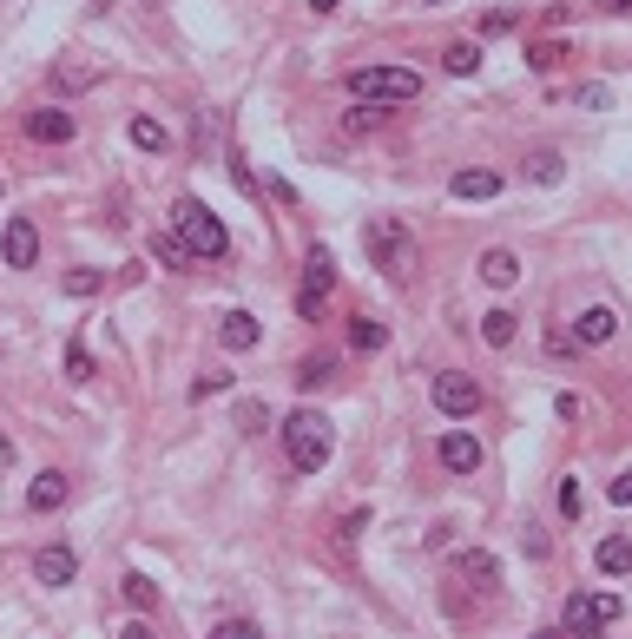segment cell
Segmentation results:
<instances>
[{"mask_svg":"<svg viewBox=\"0 0 632 639\" xmlns=\"http://www.w3.org/2000/svg\"><path fill=\"white\" fill-rule=\"evenodd\" d=\"M284 448H290V468H297V475H316V468L336 455V435H330V422L316 416V409H290Z\"/></svg>","mask_w":632,"mask_h":639,"instance_id":"obj_1","label":"cell"},{"mask_svg":"<svg viewBox=\"0 0 632 639\" xmlns=\"http://www.w3.org/2000/svg\"><path fill=\"white\" fill-rule=\"evenodd\" d=\"M363 251H369V264H376V271L395 277V284H409V277H415V238L402 231V218H376V224L363 231Z\"/></svg>","mask_w":632,"mask_h":639,"instance_id":"obj_2","label":"cell"},{"mask_svg":"<svg viewBox=\"0 0 632 639\" xmlns=\"http://www.w3.org/2000/svg\"><path fill=\"white\" fill-rule=\"evenodd\" d=\"M172 231L191 244V257H224V251H231L224 218H211V205H198V198H178V205H172Z\"/></svg>","mask_w":632,"mask_h":639,"instance_id":"obj_3","label":"cell"},{"mask_svg":"<svg viewBox=\"0 0 632 639\" xmlns=\"http://www.w3.org/2000/svg\"><path fill=\"white\" fill-rule=\"evenodd\" d=\"M349 93L363 99V106H402V99L422 93V80H415L409 66H356L349 73Z\"/></svg>","mask_w":632,"mask_h":639,"instance_id":"obj_4","label":"cell"},{"mask_svg":"<svg viewBox=\"0 0 632 639\" xmlns=\"http://www.w3.org/2000/svg\"><path fill=\"white\" fill-rule=\"evenodd\" d=\"M613 620H619V593H573L560 633H567V639H600Z\"/></svg>","mask_w":632,"mask_h":639,"instance_id":"obj_5","label":"cell"},{"mask_svg":"<svg viewBox=\"0 0 632 639\" xmlns=\"http://www.w3.org/2000/svg\"><path fill=\"white\" fill-rule=\"evenodd\" d=\"M435 409H442L448 422H468L474 409H481V383L461 376V369H442V376H435Z\"/></svg>","mask_w":632,"mask_h":639,"instance_id":"obj_6","label":"cell"},{"mask_svg":"<svg viewBox=\"0 0 632 639\" xmlns=\"http://www.w3.org/2000/svg\"><path fill=\"white\" fill-rule=\"evenodd\" d=\"M0 257H7V271H33V257H40V231L27 218H7L0 231Z\"/></svg>","mask_w":632,"mask_h":639,"instance_id":"obj_7","label":"cell"},{"mask_svg":"<svg viewBox=\"0 0 632 639\" xmlns=\"http://www.w3.org/2000/svg\"><path fill=\"white\" fill-rule=\"evenodd\" d=\"M79 132V119L66 106H40V112H27V139L33 145H66Z\"/></svg>","mask_w":632,"mask_h":639,"instance_id":"obj_8","label":"cell"},{"mask_svg":"<svg viewBox=\"0 0 632 639\" xmlns=\"http://www.w3.org/2000/svg\"><path fill=\"white\" fill-rule=\"evenodd\" d=\"M619 336V310L613 304H586L580 317H573V343H593V350H600V343H613Z\"/></svg>","mask_w":632,"mask_h":639,"instance_id":"obj_9","label":"cell"},{"mask_svg":"<svg viewBox=\"0 0 632 639\" xmlns=\"http://www.w3.org/2000/svg\"><path fill=\"white\" fill-rule=\"evenodd\" d=\"M73 574H79L73 547H40V554H33V580H40V587H73Z\"/></svg>","mask_w":632,"mask_h":639,"instance_id":"obj_10","label":"cell"},{"mask_svg":"<svg viewBox=\"0 0 632 639\" xmlns=\"http://www.w3.org/2000/svg\"><path fill=\"white\" fill-rule=\"evenodd\" d=\"M66 495H73V481H66L60 468H40V475H33V488H27V508H33V514H53V508H66Z\"/></svg>","mask_w":632,"mask_h":639,"instance_id":"obj_11","label":"cell"},{"mask_svg":"<svg viewBox=\"0 0 632 639\" xmlns=\"http://www.w3.org/2000/svg\"><path fill=\"white\" fill-rule=\"evenodd\" d=\"M442 468L448 475H474V468H481V442H474L468 429H448L442 435Z\"/></svg>","mask_w":632,"mask_h":639,"instance_id":"obj_12","label":"cell"},{"mask_svg":"<svg viewBox=\"0 0 632 639\" xmlns=\"http://www.w3.org/2000/svg\"><path fill=\"white\" fill-rule=\"evenodd\" d=\"M448 192H455V198H468V205H474V198L488 205V198L501 192V172H488V165H481V172H474V165H461V172L448 178Z\"/></svg>","mask_w":632,"mask_h":639,"instance_id":"obj_13","label":"cell"},{"mask_svg":"<svg viewBox=\"0 0 632 639\" xmlns=\"http://www.w3.org/2000/svg\"><path fill=\"white\" fill-rule=\"evenodd\" d=\"M303 290H316V297L336 290V257L323 251V244H310V257H303Z\"/></svg>","mask_w":632,"mask_h":639,"instance_id":"obj_14","label":"cell"},{"mask_svg":"<svg viewBox=\"0 0 632 639\" xmlns=\"http://www.w3.org/2000/svg\"><path fill=\"white\" fill-rule=\"evenodd\" d=\"M218 336H224V350H257V343H264V330H257L251 310H231V317L218 323Z\"/></svg>","mask_w":632,"mask_h":639,"instance_id":"obj_15","label":"cell"},{"mask_svg":"<svg viewBox=\"0 0 632 639\" xmlns=\"http://www.w3.org/2000/svg\"><path fill=\"white\" fill-rule=\"evenodd\" d=\"M514 277H521V257H514V251H488V257H481V284L507 290Z\"/></svg>","mask_w":632,"mask_h":639,"instance_id":"obj_16","label":"cell"},{"mask_svg":"<svg viewBox=\"0 0 632 639\" xmlns=\"http://www.w3.org/2000/svg\"><path fill=\"white\" fill-rule=\"evenodd\" d=\"M152 264H165V271H185V264H191V244L178 238V231H158V238H152Z\"/></svg>","mask_w":632,"mask_h":639,"instance_id":"obj_17","label":"cell"},{"mask_svg":"<svg viewBox=\"0 0 632 639\" xmlns=\"http://www.w3.org/2000/svg\"><path fill=\"white\" fill-rule=\"evenodd\" d=\"M442 66L455 73V80H468L474 66H481V40H448V47H442Z\"/></svg>","mask_w":632,"mask_h":639,"instance_id":"obj_18","label":"cell"},{"mask_svg":"<svg viewBox=\"0 0 632 639\" xmlns=\"http://www.w3.org/2000/svg\"><path fill=\"white\" fill-rule=\"evenodd\" d=\"M593 560H600V574H632V541L626 534H606Z\"/></svg>","mask_w":632,"mask_h":639,"instance_id":"obj_19","label":"cell"},{"mask_svg":"<svg viewBox=\"0 0 632 639\" xmlns=\"http://www.w3.org/2000/svg\"><path fill=\"white\" fill-rule=\"evenodd\" d=\"M389 343V323H376V317H349V350H382Z\"/></svg>","mask_w":632,"mask_h":639,"instance_id":"obj_20","label":"cell"},{"mask_svg":"<svg viewBox=\"0 0 632 639\" xmlns=\"http://www.w3.org/2000/svg\"><path fill=\"white\" fill-rule=\"evenodd\" d=\"M455 574H461V580H481V587H494V580H501V567H494V554H461Z\"/></svg>","mask_w":632,"mask_h":639,"instance_id":"obj_21","label":"cell"},{"mask_svg":"<svg viewBox=\"0 0 632 639\" xmlns=\"http://www.w3.org/2000/svg\"><path fill=\"white\" fill-rule=\"evenodd\" d=\"M132 145H139V152H165V126H158L152 112H139V119H132Z\"/></svg>","mask_w":632,"mask_h":639,"instance_id":"obj_22","label":"cell"},{"mask_svg":"<svg viewBox=\"0 0 632 639\" xmlns=\"http://www.w3.org/2000/svg\"><path fill=\"white\" fill-rule=\"evenodd\" d=\"M481 336H488L494 350H507V343H514V310H488V317H481Z\"/></svg>","mask_w":632,"mask_h":639,"instance_id":"obj_23","label":"cell"},{"mask_svg":"<svg viewBox=\"0 0 632 639\" xmlns=\"http://www.w3.org/2000/svg\"><path fill=\"white\" fill-rule=\"evenodd\" d=\"M119 593H126V600H132L139 613H152V607H158V587H152L145 574H126V580H119Z\"/></svg>","mask_w":632,"mask_h":639,"instance_id":"obj_24","label":"cell"},{"mask_svg":"<svg viewBox=\"0 0 632 639\" xmlns=\"http://www.w3.org/2000/svg\"><path fill=\"white\" fill-rule=\"evenodd\" d=\"M560 172H567L560 152H534V159H527V178H540V185H560Z\"/></svg>","mask_w":632,"mask_h":639,"instance_id":"obj_25","label":"cell"},{"mask_svg":"<svg viewBox=\"0 0 632 639\" xmlns=\"http://www.w3.org/2000/svg\"><path fill=\"white\" fill-rule=\"evenodd\" d=\"M560 60H567V47H560V40H540V47H527V66H534V73H553Z\"/></svg>","mask_w":632,"mask_h":639,"instance_id":"obj_26","label":"cell"},{"mask_svg":"<svg viewBox=\"0 0 632 639\" xmlns=\"http://www.w3.org/2000/svg\"><path fill=\"white\" fill-rule=\"evenodd\" d=\"M93 80H99L93 66H60V73H53V86H60V93H86Z\"/></svg>","mask_w":632,"mask_h":639,"instance_id":"obj_27","label":"cell"},{"mask_svg":"<svg viewBox=\"0 0 632 639\" xmlns=\"http://www.w3.org/2000/svg\"><path fill=\"white\" fill-rule=\"evenodd\" d=\"M66 376H73V383H93V356H86V343L66 350Z\"/></svg>","mask_w":632,"mask_h":639,"instance_id":"obj_28","label":"cell"},{"mask_svg":"<svg viewBox=\"0 0 632 639\" xmlns=\"http://www.w3.org/2000/svg\"><path fill=\"white\" fill-rule=\"evenodd\" d=\"M330 376H336V369H330V356H310V363L297 369V383H303V389H316V383H330Z\"/></svg>","mask_w":632,"mask_h":639,"instance_id":"obj_29","label":"cell"},{"mask_svg":"<svg viewBox=\"0 0 632 639\" xmlns=\"http://www.w3.org/2000/svg\"><path fill=\"white\" fill-rule=\"evenodd\" d=\"M218 389H231V369H205V376L191 383V396L205 402V396H218Z\"/></svg>","mask_w":632,"mask_h":639,"instance_id":"obj_30","label":"cell"},{"mask_svg":"<svg viewBox=\"0 0 632 639\" xmlns=\"http://www.w3.org/2000/svg\"><path fill=\"white\" fill-rule=\"evenodd\" d=\"M211 639H264V626H257V620H218Z\"/></svg>","mask_w":632,"mask_h":639,"instance_id":"obj_31","label":"cell"},{"mask_svg":"<svg viewBox=\"0 0 632 639\" xmlns=\"http://www.w3.org/2000/svg\"><path fill=\"white\" fill-rule=\"evenodd\" d=\"M606 501H613V508H632V468H619V475L606 481Z\"/></svg>","mask_w":632,"mask_h":639,"instance_id":"obj_32","label":"cell"},{"mask_svg":"<svg viewBox=\"0 0 632 639\" xmlns=\"http://www.w3.org/2000/svg\"><path fill=\"white\" fill-rule=\"evenodd\" d=\"M560 514L580 521V481H573V475H560Z\"/></svg>","mask_w":632,"mask_h":639,"instance_id":"obj_33","label":"cell"},{"mask_svg":"<svg viewBox=\"0 0 632 639\" xmlns=\"http://www.w3.org/2000/svg\"><path fill=\"white\" fill-rule=\"evenodd\" d=\"M369 126H382V112H376V106H363V99H356V106H349V132H369Z\"/></svg>","mask_w":632,"mask_h":639,"instance_id":"obj_34","label":"cell"},{"mask_svg":"<svg viewBox=\"0 0 632 639\" xmlns=\"http://www.w3.org/2000/svg\"><path fill=\"white\" fill-rule=\"evenodd\" d=\"M66 290H73V297H93V290H99V271H66Z\"/></svg>","mask_w":632,"mask_h":639,"instance_id":"obj_35","label":"cell"},{"mask_svg":"<svg viewBox=\"0 0 632 639\" xmlns=\"http://www.w3.org/2000/svg\"><path fill=\"white\" fill-rule=\"evenodd\" d=\"M297 317H303V323L323 317V297H316V290H303V297H297Z\"/></svg>","mask_w":632,"mask_h":639,"instance_id":"obj_36","label":"cell"},{"mask_svg":"<svg viewBox=\"0 0 632 639\" xmlns=\"http://www.w3.org/2000/svg\"><path fill=\"white\" fill-rule=\"evenodd\" d=\"M119 639H158V633H152L145 620H132V626H119Z\"/></svg>","mask_w":632,"mask_h":639,"instance_id":"obj_37","label":"cell"},{"mask_svg":"<svg viewBox=\"0 0 632 639\" xmlns=\"http://www.w3.org/2000/svg\"><path fill=\"white\" fill-rule=\"evenodd\" d=\"M600 14H632V0H593Z\"/></svg>","mask_w":632,"mask_h":639,"instance_id":"obj_38","label":"cell"},{"mask_svg":"<svg viewBox=\"0 0 632 639\" xmlns=\"http://www.w3.org/2000/svg\"><path fill=\"white\" fill-rule=\"evenodd\" d=\"M310 7H316V14H336V7H343V0H310Z\"/></svg>","mask_w":632,"mask_h":639,"instance_id":"obj_39","label":"cell"},{"mask_svg":"<svg viewBox=\"0 0 632 639\" xmlns=\"http://www.w3.org/2000/svg\"><path fill=\"white\" fill-rule=\"evenodd\" d=\"M7 462H14V442H7V435H0V468H7Z\"/></svg>","mask_w":632,"mask_h":639,"instance_id":"obj_40","label":"cell"},{"mask_svg":"<svg viewBox=\"0 0 632 639\" xmlns=\"http://www.w3.org/2000/svg\"><path fill=\"white\" fill-rule=\"evenodd\" d=\"M534 639H567V633H534Z\"/></svg>","mask_w":632,"mask_h":639,"instance_id":"obj_41","label":"cell"},{"mask_svg":"<svg viewBox=\"0 0 632 639\" xmlns=\"http://www.w3.org/2000/svg\"><path fill=\"white\" fill-rule=\"evenodd\" d=\"M428 7H442V0H428Z\"/></svg>","mask_w":632,"mask_h":639,"instance_id":"obj_42","label":"cell"}]
</instances>
